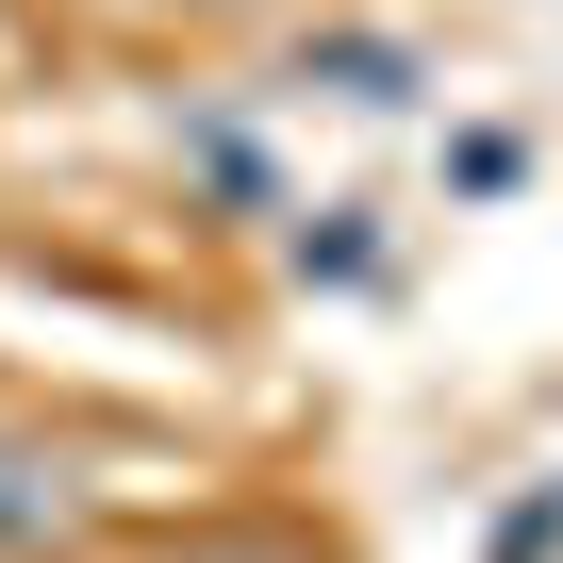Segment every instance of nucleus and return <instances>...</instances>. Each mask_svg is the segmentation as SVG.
I'll use <instances>...</instances> for the list:
<instances>
[{
    "label": "nucleus",
    "instance_id": "f257e3e1",
    "mask_svg": "<svg viewBox=\"0 0 563 563\" xmlns=\"http://www.w3.org/2000/svg\"><path fill=\"white\" fill-rule=\"evenodd\" d=\"M67 530H84V481L34 431H0V563H18V547H67Z\"/></svg>",
    "mask_w": 563,
    "mask_h": 563
},
{
    "label": "nucleus",
    "instance_id": "f03ea898",
    "mask_svg": "<svg viewBox=\"0 0 563 563\" xmlns=\"http://www.w3.org/2000/svg\"><path fill=\"white\" fill-rule=\"evenodd\" d=\"M316 84H332V100H415V51H382V34H332V51H316Z\"/></svg>",
    "mask_w": 563,
    "mask_h": 563
},
{
    "label": "nucleus",
    "instance_id": "7ed1b4c3",
    "mask_svg": "<svg viewBox=\"0 0 563 563\" xmlns=\"http://www.w3.org/2000/svg\"><path fill=\"white\" fill-rule=\"evenodd\" d=\"M183 563H299V547H282V530H232V547H183Z\"/></svg>",
    "mask_w": 563,
    "mask_h": 563
},
{
    "label": "nucleus",
    "instance_id": "20e7f679",
    "mask_svg": "<svg viewBox=\"0 0 563 563\" xmlns=\"http://www.w3.org/2000/svg\"><path fill=\"white\" fill-rule=\"evenodd\" d=\"M183 18H232V0H183Z\"/></svg>",
    "mask_w": 563,
    "mask_h": 563
}]
</instances>
